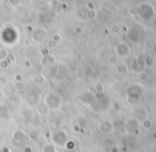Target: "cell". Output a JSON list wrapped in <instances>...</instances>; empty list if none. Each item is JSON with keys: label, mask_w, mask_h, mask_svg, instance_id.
Returning a JSON list of instances; mask_svg holds the SVG:
<instances>
[{"label": "cell", "mask_w": 156, "mask_h": 152, "mask_svg": "<svg viewBox=\"0 0 156 152\" xmlns=\"http://www.w3.org/2000/svg\"><path fill=\"white\" fill-rule=\"evenodd\" d=\"M13 138H14V140H16L18 143L23 142V140H25L27 138V134L23 131H21V130H17V131H15L13 133Z\"/></svg>", "instance_id": "obj_1"}, {"label": "cell", "mask_w": 156, "mask_h": 152, "mask_svg": "<svg viewBox=\"0 0 156 152\" xmlns=\"http://www.w3.org/2000/svg\"><path fill=\"white\" fill-rule=\"evenodd\" d=\"M41 151L43 152H54V148L52 145H46V146H44V148Z\"/></svg>", "instance_id": "obj_5"}, {"label": "cell", "mask_w": 156, "mask_h": 152, "mask_svg": "<svg viewBox=\"0 0 156 152\" xmlns=\"http://www.w3.org/2000/svg\"><path fill=\"white\" fill-rule=\"evenodd\" d=\"M54 46H55V43H54L53 41H50L49 42V47L51 48V47H54Z\"/></svg>", "instance_id": "obj_11"}, {"label": "cell", "mask_w": 156, "mask_h": 152, "mask_svg": "<svg viewBox=\"0 0 156 152\" xmlns=\"http://www.w3.org/2000/svg\"><path fill=\"white\" fill-rule=\"evenodd\" d=\"M26 65L30 66V62H29V61H26Z\"/></svg>", "instance_id": "obj_13"}, {"label": "cell", "mask_w": 156, "mask_h": 152, "mask_svg": "<svg viewBox=\"0 0 156 152\" xmlns=\"http://www.w3.org/2000/svg\"><path fill=\"white\" fill-rule=\"evenodd\" d=\"M32 148L31 146H26L25 148H23V152H32Z\"/></svg>", "instance_id": "obj_9"}, {"label": "cell", "mask_w": 156, "mask_h": 152, "mask_svg": "<svg viewBox=\"0 0 156 152\" xmlns=\"http://www.w3.org/2000/svg\"><path fill=\"white\" fill-rule=\"evenodd\" d=\"M33 82L37 85L44 84V83H45V77L41 76V74H37V76L34 77V79H33Z\"/></svg>", "instance_id": "obj_2"}, {"label": "cell", "mask_w": 156, "mask_h": 152, "mask_svg": "<svg viewBox=\"0 0 156 152\" xmlns=\"http://www.w3.org/2000/svg\"><path fill=\"white\" fill-rule=\"evenodd\" d=\"M29 137L31 138L32 140H37V139H38V134H37L35 131H32L31 133H30Z\"/></svg>", "instance_id": "obj_6"}, {"label": "cell", "mask_w": 156, "mask_h": 152, "mask_svg": "<svg viewBox=\"0 0 156 152\" xmlns=\"http://www.w3.org/2000/svg\"><path fill=\"white\" fill-rule=\"evenodd\" d=\"M9 56V52L4 49H1L0 50V60L1 61H4L6 60V58Z\"/></svg>", "instance_id": "obj_4"}, {"label": "cell", "mask_w": 156, "mask_h": 152, "mask_svg": "<svg viewBox=\"0 0 156 152\" xmlns=\"http://www.w3.org/2000/svg\"><path fill=\"white\" fill-rule=\"evenodd\" d=\"M23 82H17L16 84H15V89H16V91H23Z\"/></svg>", "instance_id": "obj_7"}, {"label": "cell", "mask_w": 156, "mask_h": 152, "mask_svg": "<svg viewBox=\"0 0 156 152\" xmlns=\"http://www.w3.org/2000/svg\"><path fill=\"white\" fill-rule=\"evenodd\" d=\"M6 107H0V118H6L9 116V110Z\"/></svg>", "instance_id": "obj_3"}, {"label": "cell", "mask_w": 156, "mask_h": 152, "mask_svg": "<svg viewBox=\"0 0 156 152\" xmlns=\"http://www.w3.org/2000/svg\"><path fill=\"white\" fill-rule=\"evenodd\" d=\"M16 80L18 81V82H21V76H18V74H16Z\"/></svg>", "instance_id": "obj_12"}, {"label": "cell", "mask_w": 156, "mask_h": 152, "mask_svg": "<svg viewBox=\"0 0 156 152\" xmlns=\"http://www.w3.org/2000/svg\"><path fill=\"white\" fill-rule=\"evenodd\" d=\"M9 65H10V62H9L8 60H4V61L0 62V67L1 68H6Z\"/></svg>", "instance_id": "obj_8"}, {"label": "cell", "mask_w": 156, "mask_h": 152, "mask_svg": "<svg viewBox=\"0 0 156 152\" xmlns=\"http://www.w3.org/2000/svg\"><path fill=\"white\" fill-rule=\"evenodd\" d=\"M0 82L3 83V84H5V83H6V78H5V77H4V76L0 77Z\"/></svg>", "instance_id": "obj_10"}]
</instances>
